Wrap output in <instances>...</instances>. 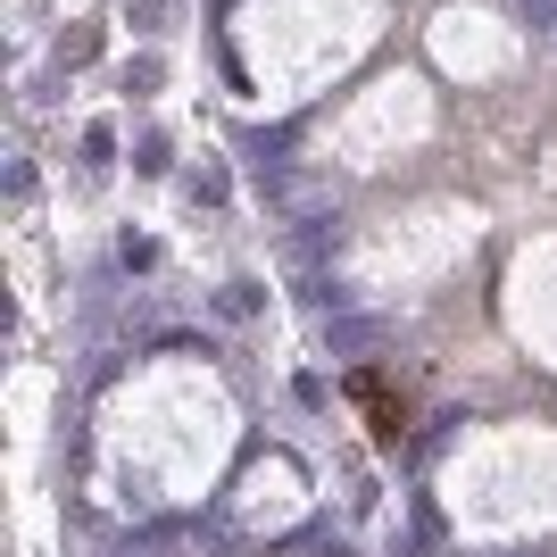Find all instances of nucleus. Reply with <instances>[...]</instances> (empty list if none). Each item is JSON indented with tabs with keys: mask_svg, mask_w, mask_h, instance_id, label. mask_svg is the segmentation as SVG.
<instances>
[{
	"mask_svg": "<svg viewBox=\"0 0 557 557\" xmlns=\"http://www.w3.org/2000/svg\"><path fill=\"white\" fill-rule=\"evenodd\" d=\"M549 25H557V9H549Z\"/></svg>",
	"mask_w": 557,
	"mask_h": 557,
	"instance_id": "nucleus-1",
	"label": "nucleus"
}]
</instances>
